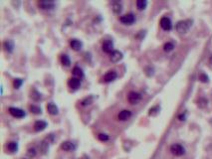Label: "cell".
Wrapping results in <instances>:
<instances>
[{
  "instance_id": "cell-1",
  "label": "cell",
  "mask_w": 212,
  "mask_h": 159,
  "mask_svg": "<svg viewBox=\"0 0 212 159\" xmlns=\"http://www.w3.org/2000/svg\"><path fill=\"white\" fill-rule=\"evenodd\" d=\"M191 25H192L191 20H182V21H179L176 24L175 29H176V31L178 33L185 34L189 30V28L191 27Z\"/></svg>"
},
{
  "instance_id": "cell-2",
  "label": "cell",
  "mask_w": 212,
  "mask_h": 159,
  "mask_svg": "<svg viewBox=\"0 0 212 159\" xmlns=\"http://www.w3.org/2000/svg\"><path fill=\"white\" fill-rule=\"evenodd\" d=\"M142 96L139 93H136V92H130L129 95H128V100L129 103L132 105H136L138 102H139L142 100Z\"/></svg>"
},
{
  "instance_id": "cell-3",
  "label": "cell",
  "mask_w": 212,
  "mask_h": 159,
  "mask_svg": "<svg viewBox=\"0 0 212 159\" xmlns=\"http://www.w3.org/2000/svg\"><path fill=\"white\" fill-rule=\"evenodd\" d=\"M170 151H171L172 154L175 155V156H182V155L185 153L184 147L182 146L181 144H178V143H175L173 145H171Z\"/></svg>"
},
{
  "instance_id": "cell-4",
  "label": "cell",
  "mask_w": 212,
  "mask_h": 159,
  "mask_svg": "<svg viewBox=\"0 0 212 159\" xmlns=\"http://www.w3.org/2000/svg\"><path fill=\"white\" fill-rule=\"evenodd\" d=\"M120 21L122 23L126 24V25H132V23H135L136 21V16L132 14V13H128V14H125L120 17Z\"/></svg>"
},
{
  "instance_id": "cell-5",
  "label": "cell",
  "mask_w": 212,
  "mask_h": 159,
  "mask_svg": "<svg viewBox=\"0 0 212 159\" xmlns=\"http://www.w3.org/2000/svg\"><path fill=\"white\" fill-rule=\"evenodd\" d=\"M159 24H161V27L165 31H170L172 28V23L168 17H162L159 21Z\"/></svg>"
},
{
  "instance_id": "cell-6",
  "label": "cell",
  "mask_w": 212,
  "mask_h": 159,
  "mask_svg": "<svg viewBox=\"0 0 212 159\" xmlns=\"http://www.w3.org/2000/svg\"><path fill=\"white\" fill-rule=\"evenodd\" d=\"M9 113L14 116V118H22L25 116V112H23L22 109H17V108H9Z\"/></svg>"
},
{
  "instance_id": "cell-7",
  "label": "cell",
  "mask_w": 212,
  "mask_h": 159,
  "mask_svg": "<svg viewBox=\"0 0 212 159\" xmlns=\"http://www.w3.org/2000/svg\"><path fill=\"white\" fill-rule=\"evenodd\" d=\"M102 49H103L104 52H105V53H108V54H111L112 52H114V44H113V41H111V40H106V41L103 43Z\"/></svg>"
},
{
  "instance_id": "cell-8",
  "label": "cell",
  "mask_w": 212,
  "mask_h": 159,
  "mask_svg": "<svg viewBox=\"0 0 212 159\" xmlns=\"http://www.w3.org/2000/svg\"><path fill=\"white\" fill-rule=\"evenodd\" d=\"M38 6L41 9H44V10H50V9L54 8L55 3L53 1H39Z\"/></svg>"
},
{
  "instance_id": "cell-9",
  "label": "cell",
  "mask_w": 212,
  "mask_h": 159,
  "mask_svg": "<svg viewBox=\"0 0 212 159\" xmlns=\"http://www.w3.org/2000/svg\"><path fill=\"white\" fill-rule=\"evenodd\" d=\"M68 86L73 90L79 89L81 87V80L77 79V78H71V79H69V81H68Z\"/></svg>"
},
{
  "instance_id": "cell-10",
  "label": "cell",
  "mask_w": 212,
  "mask_h": 159,
  "mask_svg": "<svg viewBox=\"0 0 212 159\" xmlns=\"http://www.w3.org/2000/svg\"><path fill=\"white\" fill-rule=\"evenodd\" d=\"M117 73L115 72V71H109L105 76H104V82H106V83H110V82H112V81L114 80H116L117 79Z\"/></svg>"
},
{
  "instance_id": "cell-11",
  "label": "cell",
  "mask_w": 212,
  "mask_h": 159,
  "mask_svg": "<svg viewBox=\"0 0 212 159\" xmlns=\"http://www.w3.org/2000/svg\"><path fill=\"white\" fill-rule=\"evenodd\" d=\"M130 116H132V112H130L129 109H123L119 113L118 118L120 119V121H128Z\"/></svg>"
},
{
  "instance_id": "cell-12",
  "label": "cell",
  "mask_w": 212,
  "mask_h": 159,
  "mask_svg": "<svg viewBox=\"0 0 212 159\" xmlns=\"http://www.w3.org/2000/svg\"><path fill=\"white\" fill-rule=\"evenodd\" d=\"M61 148L65 151H73V150L76 149V145H75L73 142H71V141H65V142L62 143Z\"/></svg>"
},
{
  "instance_id": "cell-13",
  "label": "cell",
  "mask_w": 212,
  "mask_h": 159,
  "mask_svg": "<svg viewBox=\"0 0 212 159\" xmlns=\"http://www.w3.org/2000/svg\"><path fill=\"white\" fill-rule=\"evenodd\" d=\"M122 58H123V54L119 51H114L110 55V59L112 62H114V63H117V62H119L120 60H122Z\"/></svg>"
},
{
  "instance_id": "cell-14",
  "label": "cell",
  "mask_w": 212,
  "mask_h": 159,
  "mask_svg": "<svg viewBox=\"0 0 212 159\" xmlns=\"http://www.w3.org/2000/svg\"><path fill=\"white\" fill-rule=\"evenodd\" d=\"M46 127H47V122L44 121H36L34 124L35 131H42Z\"/></svg>"
},
{
  "instance_id": "cell-15",
  "label": "cell",
  "mask_w": 212,
  "mask_h": 159,
  "mask_svg": "<svg viewBox=\"0 0 212 159\" xmlns=\"http://www.w3.org/2000/svg\"><path fill=\"white\" fill-rule=\"evenodd\" d=\"M70 46L72 49L75 51H80L81 48H82V46H83V44H82V42L77 40V39H73V40H71V42H70Z\"/></svg>"
},
{
  "instance_id": "cell-16",
  "label": "cell",
  "mask_w": 212,
  "mask_h": 159,
  "mask_svg": "<svg viewBox=\"0 0 212 159\" xmlns=\"http://www.w3.org/2000/svg\"><path fill=\"white\" fill-rule=\"evenodd\" d=\"M47 110H48V112L52 115H57L58 113V108L56 106V105H54L53 102L48 103L47 105Z\"/></svg>"
},
{
  "instance_id": "cell-17",
  "label": "cell",
  "mask_w": 212,
  "mask_h": 159,
  "mask_svg": "<svg viewBox=\"0 0 212 159\" xmlns=\"http://www.w3.org/2000/svg\"><path fill=\"white\" fill-rule=\"evenodd\" d=\"M73 75L75 76V78H77V79L81 80L82 78H84V72L83 70L81 69L79 67H75L73 69Z\"/></svg>"
},
{
  "instance_id": "cell-18",
  "label": "cell",
  "mask_w": 212,
  "mask_h": 159,
  "mask_svg": "<svg viewBox=\"0 0 212 159\" xmlns=\"http://www.w3.org/2000/svg\"><path fill=\"white\" fill-rule=\"evenodd\" d=\"M61 63L63 66L65 67H69L70 66V64H71V61H70V58L68 55L66 54H64V55H62L61 56Z\"/></svg>"
},
{
  "instance_id": "cell-19",
  "label": "cell",
  "mask_w": 212,
  "mask_h": 159,
  "mask_svg": "<svg viewBox=\"0 0 212 159\" xmlns=\"http://www.w3.org/2000/svg\"><path fill=\"white\" fill-rule=\"evenodd\" d=\"M4 48H5V51H7L8 53H11L13 51V48H14V44H13L12 41L7 40L4 43Z\"/></svg>"
},
{
  "instance_id": "cell-20",
  "label": "cell",
  "mask_w": 212,
  "mask_h": 159,
  "mask_svg": "<svg viewBox=\"0 0 212 159\" xmlns=\"http://www.w3.org/2000/svg\"><path fill=\"white\" fill-rule=\"evenodd\" d=\"M7 149L10 152H15V151H17V149H18V144L16 143V142L14 141H10V142H8V144H7Z\"/></svg>"
},
{
  "instance_id": "cell-21",
  "label": "cell",
  "mask_w": 212,
  "mask_h": 159,
  "mask_svg": "<svg viewBox=\"0 0 212 159\" xmlns=\"http://www.w3.org/2000/svg\"><path fill=\"white\" fill-rule=\"evenodd\" d=\"M146 5H148V1L146 0H138L136 1V7H138L139 10H143Z\"/></svg>"
},
{
  "instance_id": "cell-22",
  "label": "cell",
  "mask_w": 212,
  "mask_h": 159,
  "mask_svg": "<svg viewBox=\"0 0 212 159\" xmlns=\"http://www.w3.org/2000/svg\"><path fill=\"white\" fill-rule=\"evenodd\" d=\"M113 10L115 13H120L122 11V4L120 2H114L113 3Z\"/></svg>"
},
{
  "instance_id": "cell-23",
  "label": "cell",
  "mask_w": 212,
  "mask_h": 159,
  "mask_svg": "<svg viewBox=\"0 0 212 159\" xmlns=\"http://www.w3.org/2000/svg\"><path fill=\"white\" fill-rule=\"evenodd\" d=\"M173 49H174V45L172 43H170V42H167V43H165L164 45V50L165 52H170Z\"/></svg>"
},
{
  "instance_id": "cell-24",
  "label": "cell",
  "mask_w": 212,
  "mask_h": 159,
  "mask_svg": "<svg viewBox=\"0 0 212 159\" xmlns=\"http://www.w3.org/2000/svg\"><path fill=\"white\" fill-rule=\"evenodd\" d=\"M29 109L31 110V112L35 113V115H39V113H41V109L38 108V106H36V105H30L29 106Z\"/></svg>"
},
{
  "instance_id": "cell-25",
  "label": "cell",
  "mask_w": 212,
  "mask_h": 159,
  "mask_svg": "<svg viewBox=\"0 0 212 159\" xmlns=\"http://www.w3.org/2000/svg\"><path fill=\"white\" fill-rule=\"evenodd\" d=\"M22 84H23V81L21 79H15L14 82H13V87H14L15 89H19V87L22 86Z\"/></svg>"
},
{
  "instance_id": "cell-26",
  "label": "cell",
  "mask_w": 212,
  "mask_h": 159,
  "mask_svg": "<svg viewBox=\"0 0 212 159\" xmlns=\"http://www.w3.org/2000/svg\"><path fill=\"white\" fill-rule=\"evenodd\" d=\"M199 80H200V82H202V83H208V81H209V78H208V76H207L206 74L201 73L199 75Z\"/></svg>"
},
{
  "instance_id": "cell-27",
  "label": "cell",
  "mask_w": 212,
  "mask_h": 159,
  "mask_svg": "<svg viewBox=\"0 0 212 159\" xmlns=\"http://www.w3.org/2000/svg\"><path fill=\"white\" fill-rule=\"evenodd\" d=\"M98 136H99V139L101 141H108L109 140V135H107L105 133H100Z\"/></svg>"
},
{
  "instance_id": "cell-28",
  "label": "cell",
  "mask_w": 212,
  "mask_h": 159,
  "mask_svg": "<svg viewBox=\"0 0 212 159\" xmlns=\"http://www.w3.org/2000/svg\"><path fill=\"white\" fill-rule=\"evenodd\" d=\"M206 105H207V99H200L198 100V105H199L200 108H204V106H206Z\"/></svg>"
},
{
  "instance_id": "cell-29",
  "label": "cell",
  "mask_w": 212,
  "mask_h": 159,
  "mask_svg": "<svg viewBox=\"0 0 212 159\" xmlns=\"http://www.w3.org/2000/svg\"><path fill=\"white\" fill-rule=\"evenodd\" d=\"M91 99H85V100H83V102H82V105H90V102H91Z\"/></svg>"
},
{
  "instance_id": "cell-30",
  "label": "cell",
  "mask_w": 212,
  "mask_h": 159,
  "mask_svg": "<svg viewBox=\"0 0 212 159\" xmlns=\"http://www.w3.org/2000/svg\"><path fill=\"white\" fill-rule=\"evenodd\" d=\"M28 153H29V155H32V156H35V154H36L35 149H29Z\"/></svg>"
},
{
  "instance_id": "cell-31",
  "label": "cell",
  "mask_w": 212,
  "mask_h": 159,
  "mask_svg": "<svg viewBox=\"0 0 212 159\" xmlns=\"http://www.w3.org/2000/svg\"><path fill=\"white\" fill-rule=\"evenodd\" d=\"M178 119L179 121H185V113H182L178 116Z\"/></svg>"
},
{
  "instance_id": "cell-32",
  "label": "cell",
  "mask_w": 212,
  "mask_h": 159,
  "mask_svg": "<svg viewBox=\"0 0 212 159\" xmlns=\"http://www.w3.org/2000/svg\"><path fill=\"white\" fill-rule=\"evenodd\" d=\"M210 63L212 64V55H211V57H210Z\"/></svg>"
}]
</instances>
